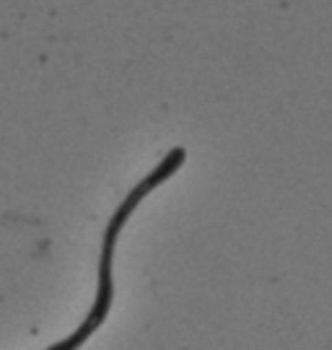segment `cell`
Returning <instances> with one entry per match:
<instances>
[{"label": "cell", "instance_id": "1", "mask_svg": "<svg viewBox=\"0 0 332 350\" xmlns=\"http://www.w3.org/2000/svg\"><path fill=\"white\" fill-rule=\"evenodd\" d=\"M187 153L185 148H172L164 159L159 161V166L151 172L148 176H143L136 187L125 195V200L117 205V211L112 213L110 224L104 228V237H101V254H99V280H97V299L91 304L88 314L84 317V322L75 327L68 338H62L60 342L49 345L42 350H81L86 345L91 335L97 332L99 327H104L107 317L112 312V304H114V250H117V239L123 234L125 224L130 221V215L136 213V208L146 200L153 189H159L166 179H172L182 163H185Z\"/></svg>", "mask_w": 332, "mask_h": 350}]
</instances>
